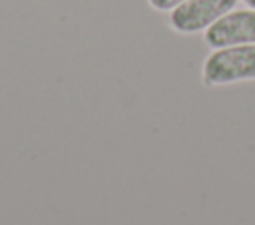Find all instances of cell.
Here are the masks:
<instances>
[{
    "mask_svg": "<svg viewBox=\"0 0 255 225\" xmlns=\"http://www.w3.org/2000/svg\"><path fill=\"white\" fill-rule=\"evenodd\" d=\"M255 82V44L213 48L201 64V84L207 88Z\"/></svg>",
    "mask_w": 255,
    "mask_h": 225,
    "instance_id": "1",
    "label": "cell"
},
{
    "mask_svg": "<svg viewBox=\"0 0 255 225\" xmlns=\"http://www.w3.org/2000/svg\"><path fill=\"white\" fill-rule=\"evenodd\" d=\"M239 0H185L167 12V26L181 36L203 34L221 16L231 12Z\"/></svg>",
    "mask_w": 255,
    "mask_h": 225,
    "instance_id": "2",
    "label": "cell"
},
{
    "mask_svg": "<svg viewBox=\"0 0 255 225\" xmlns=\"http://www.w3.org/2000/svg\"><path fill=\"white\" fill-rule=\"evenodd\" d=\"M203 42L211 50L255 44V8H233L203 32Z\"/></svg>",
    "mask_w": 255,
    "mask_h": 225,
    "instance_id": "3",
    "label": "cell"
},
{
    "mask_svg": "<svg viewBox=\"0 0 255 225\" xmlns=\"http://www.w3.org/2000/svg\"><path fill=\"white\" fill-rule=\"evenodd\" d=\"M181 2H185V0H147V4H149L151 10H155V12H163V14L171 12V10L177 8Z\"/></svg>",
    "mask_w": 255,
    "mask_h": 225,
    "instance_id": "4",
    "label": "cell"
},
{
    "mask_svg": "<svg viewBox=\"0 0 255 225\" xmlns=\"http://www.w3.org/2000/svg\"><path fill=\"white\" fill-rule=\"evenodd\" d=\"M239 2H243L247 8H255V0H239Z\"/></svg>",
    "mask_w": 255,
    "mask_h": 225,
    "instance_id": "5",
    "label": "cell"
}]
</instances>
